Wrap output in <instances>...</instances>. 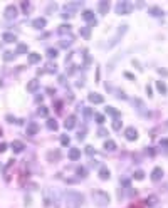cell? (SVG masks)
I'll list each match as a JSON object with an SVG mask.
<instances>
[{
    "label": "cell",
    "mask_w": 168,
    "mask_h": 208,
    "mask_svg": "<svg viewBox=\"0 0 168 208\" xmlns=\"http://www.w3.org/2000/svg\"><path fill=\"white\" fill-rule=\"evenodd\" d=\"M158 203V196L156 195H150L148 198L145 200V205H148V207H155Z\"/></svg>",
    "instance_id": "d6986e66"
},
{
    "label": "cell",
    "mask_w": 168,
    "mask_h": 208,
    "mask_svg": "<svg viewBox=\"0 0 168 208\" xmlns=\"http://www.w3.org/2000/svg\"><path fill=\"white\" fill-rule=\"evenodd\" d=\"M161 146H168V139H163V141H161Z\"/></svg>",
    "instance_id": "c3c4849f"
},
{
    "label": "cell",
    "mask_w": 168,
    "mask_h": 208,
    "mask_svg": "<svg viewBox=\"0 0 168 208\" xmlns=\"http://www.w3.org/2000/svg\"><path fill=\"white\" fill-rule=\"evenodd\" d=\"M82 111H84V116H86V118H91V116H93V111H91V108H84Z\"/></svg>",
    "instance_id": "8d00e7d4"
},
{
    "label": "cell",
    "mask_w": 168,
    "mask_h": 208,
    "mask_svg": "<svg viewBox=\"0 0 168 208\" xmlns=\"http://www.w3.org/2000/svg\"><path fill=\"white\" fill-rule=\"evenodd\" d=\"M98 134H99V136H103V138H104V136H108V131H106L104 128H99Z\"/></svg>",
    "instance_id": "60d3db41"
},
{
    "label": "cell",
    "mask_w": 168,
    "mask_h": 208,
    "mask_svg": "<svg viewBox=\"0 0 168 208\" xmlns=\"http://www.w3.org/2000/svg\"><path fill=\"white\" fill-rule=\"evenodd\" d=\"M61 108H62V102H61V101H57V102H56V109H57V111H61Z\"/></svg>",
    "instance_id": "bcb514c9"
},
{
    "label": "cell",
    "mask_w": 168,
    "mask_h": 208,
    "mask_svg": "<svg viewBox=\"0 0 168 208\" xmlns=\"http://www.w3.org/2000/svg\"><path fill=\"white\" fill-rule=\"evenodd\" d=\"M135 180H143L145 178V171H141V169H138V171H135Z\"/></svg>",
    "instance_id": "836d02e7"
},
{
    "label": "cell",
    "mask_w": 168,
    "mask_h": 208,
    "mask_svg": "<svg viewBox=\"0 0 168 208\" xmlns=\"http://www.w3.org/2000/svg\"><path fill=\"white\" fill-rule=\"evenodd\" d=\"M2 40H3V42H15V40H17V37H15V34H12V32H5V34H3V35H2Z\"/></svg>",
    "instance_id": "e0dca14e"
},
{
    "label": "cell",
    "mask_w": 168,
    "mask_h": 208,
    "mask_svg": "<svg viewBox=\"0 0 168 208\" xmlns=\"http://www.w3.org/2000/svg\"><path fill=\"white\" fill-rule=\"evenodd\" d=\"M5 149H7V144H5V143H0V153H3Z\"/></svg>",
    "instance_id": "f6af8a7d"
},
{
    "label": "cell",
    "mask_w": 168,
    "mask_h": 208,
    "mask_svg": "<svg viewBox=\"0 0 168 208\" xmlns=\"http://www.w3.org/2000/svg\"><path fill=\"white\" fill-rule=\"evenodd\" d=\"M84 136H86V129L79 131V134H78V139H84Z\"/></svg>",
    "instance_id": "b9f144b4"
},
{
    "label": "cell",
    "mask_w": 168,
    "mask_h": 208,
    "mask_svg": "<svg viewBox=\"0 0 168 208\" xmlns=\"http://www.w3.org/2000/svg\"><path fill=\"white\" fill-rule=\"evenodd\" d=\"M82 19L88 20L91 25H96V19H94V12L93 10H84L82 12Z\"/></svg>",
    "instance_id": "5b68a950"
},
{
    "label": "cell",
    "mask_w": 168,
    "mask_h": 208,
    "mask_svg": "<svg viewBox=\"0 0 168 208\" xmlns=\"http://www.w3.org/2000/svg\"><path fill=\"white\" fill-rule=\"evenodd\" d=\"M0 136H2V129H0Z\"/></svg>",
    "instance_id": "681fc988"
},
{
    "label": "cell",
    "mask_w": 168,
    "mask_h": 208,
    "mask_svg": "<svg viewBox=\"0 0 168 208\" xmlns=\"http://www.w3.org/2000/svg\"><path fill=\"white\" fill-rule=\"evenodd\" d=\"M37 89H39V81H37V79H32L29 84H27V91H29V92H35Z\"/></svg>",
    "instance_id": "2e32d148"
},
{
    "label": "cell",
    "mask_w": 168,
    "mask_h": 208,
    "mask_svg": "<svg viewBox=\"0 0 168 208\" xmlns=\"http://www.w3.org/2000/svg\"><path fill=\"white\" fill-rule=\"evenodd\" d=\"M86 173H88L86 168H78V175H79L81 178H84V176H86Z\"/></svg>",
    "instance_id": "f35d334b"
},
{
    "label": "cell",
    "mask_w": 168,
    "mask_h": 208,
    "mask_svg": "<svg viewBox=\"0 0 168 208\" xmlns=\"http://www.w3.org/2000/svg\"><path fill=\"white\" fill-rule=\"evenodd\" d=\"M74 126H76V116H69L64 121V128L66 129H74Z\"/></svg>",
    "instance_id": "9a60e30c"
},
{
    "label": "cell",
    "mask_w": 168,
    "mask_h": 208,
    "mask_svg": "<svg viewBox=\"0 0 168 208\" xmlns=\"http://www.w3.org/2000/svg\"><path fill=\"white\" fill-rule=\"evenodd\" d=\"M116 12H118L119 15H128L133 12V5L129 3V2H118V5H116Z\"/></svg>",
    "instance_id": "3957f363"
},
{
    "label": "cell",
    "mask_w": 168,
    "mask_h": 208,
    "mask_svg": "<svg viewBox=\"0 0 168 208\" xmlns=\"http://www.w3.org/2000/svg\"><path fill=\"white\" fill-rule=\"evenodd\" d=\"M27 50H29L27 44H17V49H15V56H17V54H27Z\"/></svg>",
    "instance_id": "44dd1931"
},
{
    "label": "cell",
    "mask_w": 168,
    "mask_h": 208,
    "mask_svg": "<svg viewBox=\"0 0 168 208\" xmlns=\"http://www.w3.org/2000/svg\"><path fill=\"white\" fill-rule=\"evenodd\" d=\"M5 119H7L9 123H17V121H19V119H15V118H14L12 114H7V116H5Z\"/></svg>",
    "instance_id": "ab89813d"
},
{
    "label": "cell",
    "mask_w": 168,
    "mask_h": 208,
    "mask_svg": "<svg viewBox=\"0 0 168 208\" xmlns=\"http://www.w3.org/2000/svg\"><path fill=\"white\" fill-rule=\"evenodd\" d=\"M151 92H153V91H151V87H150V86H146V94H148V96H151Z\"/></svg>",
    "instance_id": "7dc6e473"
},
{
    "label": "cell",
    "mask_w": 168,
    "mask_h": 208,
    "mask_svg": "<svg viewBox=\"0 0 168 208\" xmlns=\"http://www.w3.org/2000/svg\"><path fill=\"white\" fill-rule=\"evenodd\" d=\"M71 32V25L69 24H62L59 27V34H69Z\"/></svg>",
    "instance_id": "d4e9b609"
},
{
    "label": "cell",
    "mask_w": 168,
    "mask_h": 208,
    "mask_svg": "<svg viewBox=\"0 0 168 208\" xmlns=\"http://www.w3.org/2000/svg\"><path fill=\"white\" fill-rule=\"evenodd\" d=\"M88 99H89V102H93V104H101V102H104V98H103L101 94H96V92H91Z\"/></svg>",
    "instance_id": "9c48e42d"
},
{
    "label": "cell",
    "mask_w": 168,
    "mask_h": 208,
    "mask_svg": "<svg viewBox=\"0 0 168 208\" xmlns=\"http://www.w3.org/2000/svg\"><path fill=\"white\" fill-rule=\"evenodd\" d=\"M22 9H24V12H27L29 10V2H22Z\"/></svg>",
    "instance_id": "7bdbcfd3"
},
{
    "label": "cell",
    "mask_w": 168,
    "mask_h": 208,
    "mask_svg": "<svg viewBox=\"0 0 168 208\" xmlns=\"http://www.w3.org/2000/svg\"><path fill=\"white\" fill-rule=\"evenodd\" d=\"M156 89H158L161 94H167V86H165V82H161V81L156 82Z\"/></svg>",
    "instance_id": "484cf974"
},
{
    "label": "cell",
    "mask_w": 168,
    "mask_h": 208,
    "mask_svg": "<svg viewBox=\"0 0 168 208\" xmlns=\"http://www.w3.org/2000/svg\"><path fill=\"white\" fill-rule=\"evenodd\" d=\"M148 12L151 14V15H155V17H158V15H161V14H163V10L160 9V7H150Z\"/></svg>",
    "instance_id": "603a6c76"
},
{
    "label": "cell",
    "mask_w": 168,
    "mask_h": 208,
    "mask_svg": "<svg viewBox=\"0 0 168 208\" xmlns=\"http://www.w3.org/2000/svg\"><path fill=\"white\" fill-rule=\"evenodd\" d=\"M47 57H49V59H56V57H57V49H52V47L47 49Z\"/></svg>",
    "instance_id": "f1b7e54d"
},
{
    "label": "cell",
    "mask_w": 168,
    "mask_h": 208,
    "mask_svg": "<svg viewBox=\"0 0 168 208\" xmlns=\"http://www.w3.org/2000/svg\"><path fill=\"white\" fill-rule=\"evenodd\" d=\"M46 24H47V20L44 19V17H37V19L32 20V27H34V29H44Z\"/></svg>",
    "instance_id": "ba28073f"
},
{
    "label": "cell",
    "mask_w": 168,
    "mask_h": 208,
    "mask_svg": "<svg viewBox=\"0 0 168 208\" xmlns=\"http://www.w3.org/2000/svg\"><path fill=\"white\" fill-rule=\"evenodd\" d=\"M133 104H135V106H138V111H141V112H143L145 104H143V101H141V99H133Z\"/></svg>",
    "instance_id": "4dcf8cb0"
},
{
    "label": "cell",
    "mask_w": 168,
    "mask_h": 208,
    "mask_svg": "<svg viewBox=\"0 0 168 208\" xmlns=\"http://www.w3.org/2000/svg\"><path fill=\"white\" fill-rule=\"evenodd\" d=\"M71 44H72V40H71V39H64V40H61V47H64V49L71 47Z\"/></svg>",
    "instance_id": "1f68e13d"
},
{
    "label": "cell",
    "mask_w": 168,
    "mask_h": 208,
    "mask_svg": "<svg viewBox=\"0 0 168 208\" xmlns=\"http://www.w3.org/2000/svg\"><path fill=\"white\" fill-rule=\"evenodd\" d=\"M69 136H66V134H62V136H61V144H62V146H67V144H69Z\"/></svg>",
    "instance_id": "e575fe53"
},
{
    "label": "cell",
    "mask_w": 168,
    "mask_h": 208,
    "mask_svg": "<svg viewBox=\"0 0 168 208\" xmlns=\"http://www.w3.org/2000/svg\"><path fill=\"white\" fill-rule=\"evenodd\" d=\"M104 149H106V151H114V149H116V143H114L113 139L104 141Z\"/></svg>",
    "instance_id": "7402d4cb"
},
{
    "label": "cell",
    "mask_w": 168,
    "mask_h": 208,
    "mask_svg": "<svg viewBox=\"0 0 168 208\" xmlns=\"http://www.w3.org/2000/svg\"><path fill=\"white\" fill-rule=\"evenodd\" d=\"M94 118H96V121H98L99 124L104 123V116H103V114H94Z\"/></svg>",
    "instance_id": "74e56055"
},
{
    "label": "cell",
    "mask_w": 168,
    "mask_h": 208,
    "mask_svg": "<svg viewBox=\"0 0 168 208\" xmlns=\"http://www.w3.org/2000/svg\"><path fill=\"white\" fill-rule=\"evenodd\" d=\"M39 114H40V116H44V118H47V114H49V109L46 108V106H40V108H39Z\"/></svg>",
    "instance_id": "d6a6232c"
},
{
    "label": "cell",
    "mask_w": 168,
    "mask_h": 208,
    "mask_svg": "<svg viewBox=\"0 0 168 208\" xmlns=\"http://www.w3.org/2000/svg\"><path fill=\"white\" fill-rule=\"evenodd\" d=\"M0 86H2V79H0Z\"/></svg>",
    "instance_id": "f907efd6"
},
{
    "label": "cell",
    "mask_w": 168,
    "mask_h": 208,
    "mask_svg": "<svg viewBox=\"0 0 168 208\" xmlns=\"http://www.w3.org/2000/svg\"><path fill=\"white\" fill-rule=\"evenodd\" d=\"M86 153H88V154H93V153H94L93 146H86Z\"/></svg>",
    "instance_id": "ee69618b"
},
{
    "label": "cell",
    "mask_w": 168,
    "mask_h": 208,
    "mask_svg": "<svg viewBox=\"0 0 168 208\" xmlns=\"http://www.w3.org/2000/svg\"><path fill=\"white\" fill-rule=\"evenodd\" d=\"M47 128H49L50 131H56V129H57V123H56L54 119H47Z\"/></svg>",
    "instance_id": "83f0119b"
},
{
    "label": "cell",
    "mask_w": 168,
    "mask_h": 208,
    "mask_svg": "<svg viewBox=\"0 0 168 208\" xmlns=\"http://www.w3.org/2000/svg\"><path fill=\"white\" fill-rule=\"evenodd\" d=\"M29 62L30 64H37V62H40V54H37V52H30L29 54Z\"/></svg>",
    "instance_id": "ffe728a7"
},
{
    "label": "cell",
    "mask_w": 168,
    "mask_h": 208,
    "mask_svg": "<svg viewBox=\"0 0 168 208\" xmlns=\"http://www.w3.org/2000/svg\"><path fill=\"white\" fill-rule=\"evenodd\" d=\"M25 133H27V136H35V134L39 133V124H37V123H29Z\"/></svg>",
    "instance_id": "8992f818"
},
{
    "label": "cell",
    "mask_w": 168,
    "mask_h": 208,
    "mask_svg": "<svg viewBox=\"0 0 168 208\" xmlns=\"http://www.w3.org/2000/svg\"><path fill=\"white\" fill-rule=\"evenodd\" d=\"M113 129H116V131L121 129V121H119V119H114V121H113Z\"/></svg>",
    "instance_id": "d590c367"
},
{
    "label": "cell",
    "mask_w": 168,
    "mask_h": 208,
    "mask_svg": "<svg viewBox=\"0 0 168 208\" xmlns=\"http://www.w3.org/2000/svg\"><path fill=\"white\" fill-rule=\"evenodd\" d=\"M98 10H99V14L106 15V14H108V10H109V2H108V0H101V2H99V5H98Z\"/></svg>",
    "instance_id": "30bf717a"
},
{
    "label": "cell",
    "mask_w": 168,
    "mask_h": 208,
    "mask_svg": "<svg viewBox=\"0 0 168 208\" xmlns=\"http://www.w3.org/2000/svg\"><path fill=\"white\" fill-rule=\"evenodd\" d=\"M93 200H94V203L98 205V207H106L111 198H109V195L106 191H101V190H94L93 191Z\"/></svg>",
    "instance_id": "6da1fadb"
},
{
    "label": "cell",
    "mask_w": 168,
    "mask_h": 208,
    "mask_svg": "<svg viewBox=\"0 0 168 208\" xmlns=\"http://www.w3.org/2000/svg\"><path fill=\"white\" fill-rule=\"evenodd\" d=\"M52 203H54V196H50V190L46 188L44 190V205L49 207V205H52Z\"/></svg>",
    "instance_id": "8fae6325"
},
{
    "label": "cell",
    "mask_w": 168,
    "mask_h": 208,
    "mask_svg": "<svg viewBox=\"0 0 168 208\" xmlns=\"http://www.w3.org/2000/svg\"><path fill=\"white\" fill-rule=\"evenodd\" d=\"M14 57H15V52H10V50H7V52L3 54V60H5V62L14 60Z\"/></svg>",
    "instance_id": "cb8c5ba5"
},
{
    "label": "cell",
    "mask_w": 168,
    "mask_h": 208,
    "mask_svg": "<svg viewBox=\"0 0 168 208\" xmlns=\"http://www.w3.org/2000/svg\"><path fill=\"white\" fill-rule=\"evenodd\" d=\"M3 15H5V19H15L17 17V7L15 5H7L5 10H3Z\"/></svg>",
    "instance_id": "277c9868"
},
{
    "label": "cell",
    "mask_w": 168,
    "mask_h": 208,
    "mask_svg": "<svg viewBox=\"0 0 168 208\" xmlns=\"http://www.w3.org/2000/svg\"><path fill=\"white\" fill-rule=\"evenodd\" d=\"M81 35H82L84 39H89V35H91V27H82V29H81Z\"/></svg>",
    "instance_id": "4316f807"
},
{
    "label": "cell",
    "mask_w": 168,
    "mask_h": 208,
    "mask_svg": "<svg viewBox=\"0 0 168 208\" xmlns=\"http://www.w3.org/2000/svg\"><path fill=\"white\" fill-rule=\"evenodd\" d=\"M98 175H99V178L101 180H109V175H111V173H109V169L106 168V166H101Z\"/></svg>",
    "instance_id": "ac0fdd59"
},
{
    "label": "cell",
    "mask_w": 168,
    "mask_h": 208,
    "mask_svg": "<svg viewBox=\"0 0 168 208\" xmlns=\"http://www.w3.org/2000/svg\"><path fill=\"white\" fill-rule=\"evenodd\" d=\"M79 158H81V149L71 148V149H69V159H72V161H78Z\"/></svg>",
    "instance_id": "5bb4252c"
},
{
    "label": "cell",
    "mask_w": 168,
    "mask_h": 208,
    "mask_svg": "<svg viewBox=\"0 0 168 208\" xmlns=\"http://www.w3.org/2000/svg\"><path fill=\"white\" fill-rule=\"evenodd\" d=\"M66 198L69 201L71 207H79L81 203L84 201V196L79 195V193H76V191H69V193H66Z\"/></svg>",
    "instance_id": "7a4b0ae2"
},
{
    "label": "cell",
    "mask_w": 168,
    "mask_h": 208,
    "mask_svg": "<svg viewBox=\"0 0 168 208\" xmlns=\"http://www.w3.org/2000/svg\"><path fill=\"white\" fill-rule=\"evenodd\" d=\"M106 112H108V114H111V116H114V118H118V116H119V111H116V109L111 108V106H108V108H106Z\"/></svg>",
    "instance_id": "f546056e"
},
{
    "label": "cell",
    "mask_w": 168,
    "mask_h": 208,
    "mask_svg": "<svg viewBox=\"0 0 168 208\" xmlns=\"http://www.w3.org/2000/svg\"><path fill=\"white\" fill-rule=\"evenodd\" d=\"M24 148H25V146H24V143H22V141H17V139H15V141H12V149H14V153H22Z\"/></svg>",
    "instance_id": "4fadbf2b"
},
{
    "label": "cell",
    "mask_w": 168,
    "mask_h": 208,
    "mask_svg": "<svg viewBox=\"0 0 168 208\" xmlns=\"http://www.w3.org/2000/svg\"><path fill=\"white\" fill-rule=\"evenodd\" d=\"M124 136H126V139L128 141H135V139L138 138V131L135 128H126V131H124Z\"/></svg>",
    "instance_id": "52a82bcc"
},
{
    "label": "cell",
    "mask_w": 168,
    "mask_h": 208,
    "mask_svg": "<svg viewBox=\"0 0 168 208\" xmlns=\"http://www.w3.org/2000/svg\"><path fill=\"white\" fill-rule=\"evenodd\" d=\"M161 176H163V169L160 168V166H156V168L151 171V180H153V181H160Z\"/></svg>",
    "instance_id": "7c38bea8"
}]
</instances>
